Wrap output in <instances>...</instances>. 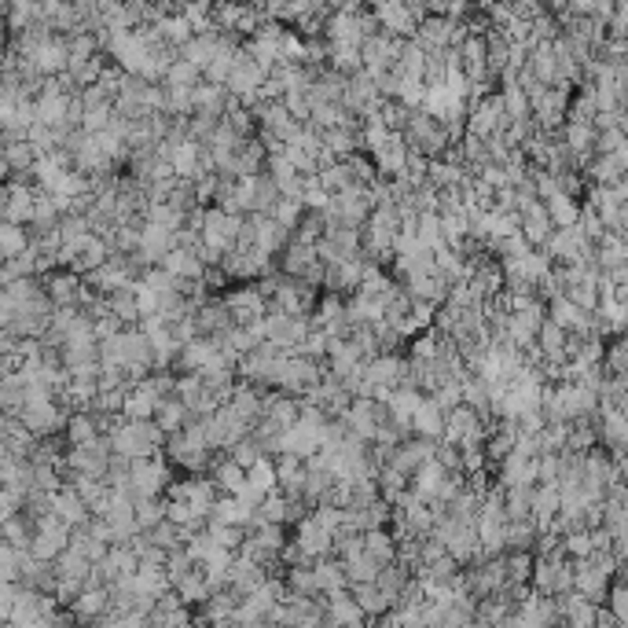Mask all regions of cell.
I'll list each match as a JSON object with an SVG mask.
<instances>
[{"mask_svg": "<svg viewBox=\"0 0 628 628\" xmlns=\"http://www.w3.org/2000/svg\"><path fill=\"white\" fill-rule=\"evenodd\" d=\"M379 118H383L386 129L400 133L408 125V118H412V107H405V104H379Z\"/></svg>", "mask_w": 628, "mask_h": 628, "instance_id": "4dcf8cb0", "label": "cell"}, {"mask_svg": "<svg viewBox=\"0 0 628 628\" xmlns=\"http://www.w3.org/2000/svg\"><path fill=\"white\" fill-rule=\"evenodd\" d=\"M195 323H198V335H224L232 328V316H229V309H224V301H217V298H206L203 306L195 309Z\"/></svg>", "mask_w": 628, "mask_h": 628, "instance_id": "7c38bea8", "label": "cell"}, {"mask_svg": "<svg viewBox=\"0 0 628 628\" xmlns=\"http://www.w3.org/2000/svg\"><path fill=\"white\" fill-rule=\"evenodd\" d=\"M151 419L159 423L162 434H173V430H181V426L191 419V412H188V405L177 393H169V397H159V405H155V412H151Z\"/></svg>", "mask_w": 628, "mask_h": 628, "instance_id": "4fadbf2b", "label": "cell"}, {"mask_svg": "<svg viewBox=\"0 0 628 628\" xmlns=\"http://www.w3.org/2000/svg\"><path fill=\"white\" fill-rule=\"evenodd\" d=\"M544 210H547L551 224H555V229H562V224H573V221H577V210H581V203H577L573 195H566V191H555V195L544 198Z\"/></svg>", "mask_w": 628, "mask_h": 628, "instance_id": "ffe728a7", "label": "cell"}, {"mask_svg": "<svg viewBox=\"0 0 628 628\" xmlns=\"http://www.w3.org/2000/svg\"><path fill=\"white\" fill-rule=\"evenodd\" d=\"M316 261V246L313 243H306V239H287V246H283V272L287 275H301L309 265Z\"/></svg>", "mask_w": 628, "mask_h": 628, "instance_id": "ac0fdd59", "label": "cell"}, {"mask_svg": "<svg viewBox=\"0 0 628 628\" xmlns=\"http://www.w3.org/2000/svg\"><path fill=\"white\" fill-rule=\"evenodd\" d=\"M537 482V456L525 448H511L504 460H500V485L511 489V485H533Z\"/></svg>", "mask_w": 628, "mask_h": 628, "instance_id": "8992f818", "label": "cell"}, {"mask_svg": "<svg viewBox=\"0 0 628 628\" xmlns=\"http://www.w3.org/2000/svg\"><path fill=\"white\" fill-rule=\"evenodd\" d=\"M412 434L415 438H426V441H441V430H445V412L438 408L434 397H423L415 412H412Z\"/></svg>", "mask_w": 628, "mask_h": 628, "instance_id": "30bf717a", "label": "cell"}, {"mask_svg": "<svg viewBox=\"0 0 628 628\" xmlns=\"http://www.w3.org/2000/svg\"><path fill=\"white\" fill-rule=\"evenodd\" d=\"M133 518H136V530H151L166 518V500L159 496H133Z\"/></svg>", "mask_w": 628, "mask_h": 628, "instance_id": "44dd1931", "label": "cell"}, {"mask_svg": "<svg viewBox=\"0 0 628 628\" xmlns=\"http://www.w3.org/2000/svg\"><path fill=\"white\" fill-rule=\"evenodd\" d=\"M294 540L301 544V551H306L309 559L328 555V551H331V533L323 530V525H320L313 515H301V518L294 522Z\"/></svg>", "mask_w": 628, "mask_h": 628, "instance_id": "9c48e42d", "label": "cell"}, {"mask_svg": "<svg viewBox=\"0 0 628 628\" xmlns=\"http://www.w3.org/2000/svg\"><path fill=\"white\" fill-rule=\"evenodd\" d=\"M30 246V239H27V232H22V224H15V221H0V258H19L22 250Z\"/></svg>", "mask_w": 628, "mask_h": 628, "instance_id": "603a6c76", "label": "cell"}, {"mask_svg": "<svg viewBox=\"0 0 628 628\" xmlns=\"http://www.w3.org/2000/svg\"><path fill=\"white\" fill-rule=\"evenodd\" d=\"M0 217L15 221V224L30 221L34 217V191L22 188V184H8V203H4V210H0Z\"/></svg>", "mask_w": 628, "mask_h": 628, "instance_id": "e0dca14e", "label": "cell"}, {"mask_svg": "<svg viewBox=\"0 0 628 628\" xmlns=\"http://www.w3.org/2000/svg\"><path fill=\"white\" fill-rule=\"evenodd\" d=\"M379 559L368 555V551H353V555L342 559V570H345V585H361V581H375V573H379Z\"/></svg>", "mask_w": 628, "mask_h": 628, "instance_id": "2e32d148", "label": "cell"}, {"mask_svg": "<svg viewBox=\"0 0 628 628\" xmlns=\"http://www.w3.org/2000/svg\"><path fill=\"white\" fill-rule=\"evenodd\" d=\"M195 78H198V66H195L191 59L169 66V81H173V85H195Z\"/></svg>", "mask_w": 628, "mask_h": 628, "instance_id": "d6a6232c", "label": "cell"}, {"mask_svg": "<svg viewBox=\"0 0 628 628\" xmlns=\"http://www.w3.org/2000/svg\"><path fill=\"white\" fill-rule=\"evenodd\" d=\"M361 537H364V551H368V555H375L379 562H393L397 559V540H393V533L386 530V525L361 530Z\"/></svg>", "mask_w": 628, "mask_h": 628, "instance_id": "d6986e66", "label": "cell"}, {"mask_svg": "<svg viewBox=\"0 0 628 628\" xmlns=\"http://www.w3.org/2000/svg\"><path fill=\"white\" fill-rule=\"evenodd\" d=\"M349 595H353V602L364 610V617L368 621H375L386 607H390V599L379 592V585L375 581H361V585H349Z\"/></svg>", "mask_w": 628, "mask_h": 628, "instance_id": "9a60e30c", "label": "cell"}, {"mask_svg": "<svg viewBox=\"0 0 628 628\" xmlns=\"http://www.w3.org/2000/svg\"><path fill=\"white\" fill-rule=\"evenodd\" d=\"M551 229H555V224H551V217H547L540 198L518 210V232H522V239L530 243V246H544V239L551 236Z\"/></svg>", "mask_w": 628, "mask_h": 628, "instance_id": "ba28073f", "label": "cell"}, {"mask_svg": "<svg viewBox=\"0 0 628 628\" xmlns=\"http://www.w3.org/2000/svg\"><path fill=\"white\" fill-rule=\"evenodd\" d=\"M261 390H265V386L243 379V383L232 386V393H229V400H224V405H229L246 426H254V423L261 419Z\"/></svg>", "mask_w": 628, "mask_h": 628, "instance_id": "52a82bcc", "label": "cell"}, {"mask_svg": "<svg viewBox=\"0 0 628 628\" xmlns=\"http://www.w3.org/2000/svg\"><path fill=\"white\" fill-rule=\"evenodd\" d=\"M52 515H56L59 522H66L70 530H74V525H85V522H89V508H85V500L74 492V485H70V489L59 485V489L52 492Z\"/></svg>", "mask_w": 628, "mask_h": 628, "instance_id": "8fae6325", "label": "cell"}, {"mask_svg": "<svg viewBox=\"0 0 628 628\" xmlns=\"http://www.w3.org/2000/svg\"><path fill=\"white\" fill-rule=\"evenodd\" d=\"M287 592H294V595H316V592H320V588H316V573H313V559L291 566V573H287Z\"/></svg>", "mask_w": 628, "mask_h": 628, "instance_id": "484cf974", "label": "cell"}, {"mask_svg": "<svg viewBox=\"0 0 628 628\" xmlns=\"http://www.w3.org/2000/svg\"><path fill=\"white\" fill-rule=\"evenodd\" d=\"M275 198H280V188H275V181L261 169L258 177H254V210H268Z\"/></svg>", "mask_w": 628, "mask_h": 628, "instance_id": "f546056e", "label": "cell"}, {"mask_svg": "<svg viewBox=\"0 0 628 628\" xmlns=\"http://www.w3.org/2000/svg\"><path fill=\"white\" fill-rule=\"evenodd\" d=\"M383 19L390 22L393 30H412V19H408V12H405V8L397 4V0H386V4H383Z\"/></svg>", "mask_w": 628, "mask_h": 628, "instance_id": "1f68e13d", "label": "cell"}, {"mask_svg": "<svg viewBox=\"0 0 628 628\" xmlns=\"http://www.w3.org/2000/svg\"><path fill=\"white\" fill-rule=\"evenodd\" d=\"M316 181H320L323 191H331V195H338V191H345L349 184H353V177H349V169H345L342 159H335V162H328V166H320V169H316Z\"/></svg>", "mask_w": 628, "mask_h": 628, "instance_id": "cb8c5ba5", "label": "cell"}, {"mask_svg": "<svg viewBox=\"0 0 628 628\" xmlns=\"http://www.w3.org/2000/svg\"><path fill=\"white\" fill-rule=\"evenodd\" d=\"M577 232H581L588 243H595L602 232H607V229H602V217L595 213V206H581V210H577Z\"/></svg>", "mask_w": 628, "mask_h": 628, "instance_id": "f1b7e54d", "label": "cell"}, {"mask_svg": "<svg viewBox=\"0 0 628 628\" xmlns=\"http://www.w3.org/2000/svg\"><path fill=\"white\" fill-rule=\"evenodd\" d=\"M246 482L254 485V489H261V492L275 489V460L268 456V452H265V456H258L254 463L246 467Z\"/></svg>", "mask_w": 628, "mask_h": 628, "instance_id": "4316f807", "label": "cell"}, {"mask_svg": "<svg viewBox=\"0 0 628 628\" xmlns=\"http://www.w3.org/2000/svg\"><path fill=\"white\" fill-rule=\"evenodd\" d=\"M155 405H159L155 390L147 386V379H140V383H133L129 390H125V400H121V415H125V419H151V412H155Z\"/></svg>", "mask_w": 628, "mask_h": 628, "instance_id": "5bb4252c", "label": "cell"}, {"mask_svg": "<svg viewBox=\"0 0 628 628\" xmlns=\"http://www.w3.org/2000/svg\"><path fill=\"white\" fill-rule=\"evenodd\" d=\"M272 221H280L283 224V229H291L294 232V224H298V217L301 213H306V206H301V198H294V195H280V198H275V203L265 210Z\"/></svg>", "mask_w": 628, "mask_h": 628, "instance_id": "d4e9b609", "label": "cell"}, {"mask_svg": "<svg viewBox=\"0 0 628 628\" xmlns=\"http://www.w3.org/2000/svg\"><path fill=\"white\" fill-rule=\"evenodd\" d=\"M415 239L423 243V246H438V243H445L441 239V221H438V213L434 210H426V213H419V221H415Z\"/></svg>", "mask_w": 628, "mask_h": 628, "instance_id": "83f0119b", "label": "cell"}, {"mask_svg": "<svg viewBox=\"0 0 628 628\" xmlns=\"http://www.w3.org/2000/svg\"><path fill=\"white\" fill-rule=\"evenodd\" d=\"M166 485H169V467L162 460V452L129 460V489H133V496H159Z\"/></svg>", "mask_w": 628, "mask_h": 628, "instance_id": "7a4b0ae2", "label": "cell"}, {"mask_svg": "<svg viewBox=\"0 0 628 628\" xmlns=\"http://www.w3.org/2000/svg\"><path fill=\"white\" fill-rule=\"evenodd\" d=\"M221 301H224V309H229L232 323H258L265 316V309H268V301L261 298L258 287H239L232 294H224Z\"/></svg>", "mask_w": 628, "mask_h": 628, "instance_id": "277c9868", "label": "cell"}, {"mask_svg": "<svg viewBox=\"0 0 628 628\" xmlns=\"http://www.w3.org/2000/svg\"><path fill=\"white\" fill-rule=\"evenodd\" d=\"M63 426H66V441H70V448H74V445H89V441L99 438V426H96V419H92L85 408H81V412H74Z\"/></svg>", "mask_w": 628, "mask_h": 628, "instance_id": "7402d4cb", "label": "cell"}, {"mask_svg": "<svg viewBox=\"0 0 628 628\" xmlns=\"http://www.w3.org/2000/svg\"><path fill=\"white\" fill-rule=\"evenodd\" d=\"M434 445L438 441H426V438H415V434H408V438H400L397 445H393V456H390V467H397V470H405L408 478L412 474L426 463V460H434Z\"/></svg>", "mask_w": 628, "mask_h": 628, "instance_id": "5b68a950", "label": "cell"}, {"mask_svg": "<svg viewBox=\"0 0 628 628\" xmlns=\"http://www.w3.org/2000/svg\"><path fill=\"white\" fill-rule=\"evenodd\" d=\"M371 155H375V173H379V177H397V173H400V166H405V159H408V143H405V136H400V133H386L379 143H375L371 147Z\"/></svg>", "mask_w": 628, "mask_h": 628, "instance_id": "3957f363", "label": "cell"}, {"mask_svg": "<svg viewBox=\"0 0 628 628\" xmlns=\"http://www.w3.org/2000/svg\"><path fill=\"white\" fill-rule=\"evenodd\" d=\"M107 441H111V452L136 460V456H155V452H162L166 434L159 430L155 419H121L107 434Z\"/></svg>", "mask_w": 628, "mask_h": 628, "instance_id": "6da1fadb", "label": "cell"}]
</instances>
